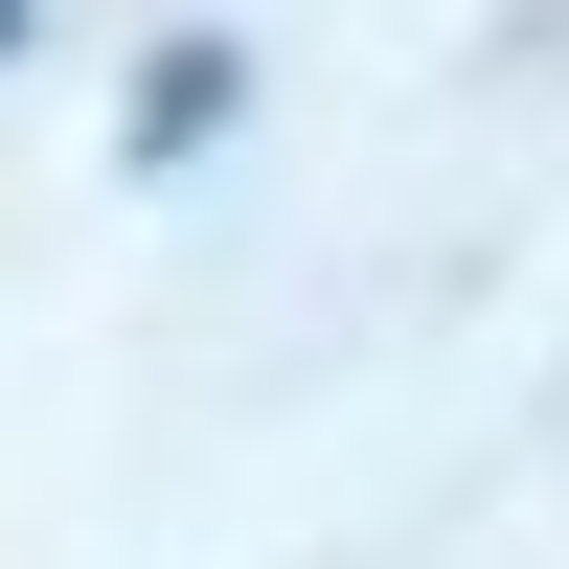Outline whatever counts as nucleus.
<instances>
[{
    "instance_id": "f257e3e1",
    "label": "nucleus",
    "mask_w": 569,
    "mask_h": 569,
    "mask_svg": "<svg viewBox=\"0 0 569 569\" xmlns=\"http://www.w3.org/2000/svg\"><path fill=\"white\" fill-rule=\"evenodd\" d=\"M228 91H251L228 46H160V69H137V160H206V137H228Z\"/></svg>"
},
{
    "instance_id": "f03ea898",
    "label": "nucleus",
    "mask_w": 569,
    "mask_h": 569,
    "mask_svg": "<svg viewBox=\"0 0 569 569\" xmlns=\"http://www.w3.org/2000/svg\"><path fill=\"white\" fill-rule=\"evenodd\" d=\"M0 46H23V0H0Z\"/></svg>"
}]
</instances>
